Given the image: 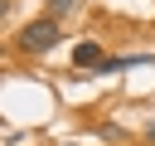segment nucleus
Returning a JSON list of instances; mask_svg holds the SVG:
<instances>
[{
	"mask_svg": "<svg viewBox=\"0 0 155 146\" xmlns=\"http://www.w3.org/2000/svg\"><path fill=\"white\" fill-rule=\"evenodd\" d=\"M15 44H19L24 54H48L53 44H63V29H58V19L44 15V19H29V24L15 34Z\"/></svg>",
	"mask_w": 155,
	"mask_h": 146,
	"instance_id": "1",
	"label": "nucleus"
},
{
	"mask_svg": "<svg viewBox=\"0 0 155 146\" xmlns=\"http://www.w3.org/2000/svg\"><path fill=\"white\" fill-rule=\"evenodd\" d=\"M73 68L78 73H107L111 68V54L97 39H82V44H73Z\"/></svg>",
	"mask_w": 155,
	"mask_h": 146,
	"instance_id": "2",
	"label": "nucleus"
},
{
	"mask_svg": "<svg viewBox=\"0 0 155 146\" xmlns=\"http://www.w3.org/2000/svg\"><path fill=\"white\" fill-rule=\"evenodd\" d=\"M78 5H82V0H53V5H48V19H63V15H73Z\"/></svg>",
	"mask_w": 155,
	"mask_h": 146,
	"instance_id": "3",
	"label": "nucleus"
},
{
	"mask_svg": "<svg viewBox=\"0 0 155 146\" xmlns=\"http://www.w3.org/2000/svg\"><path fill=\"white\" fill-rule=\"evenodd\" d=\"M145 136H150V141H155V127H150V131H145Z\"/></svg>",
	"mask_w": 155,
	"mask_h": 146,
	"instance_id": "4",
	"label": "nucleus"
}]
</instances>
